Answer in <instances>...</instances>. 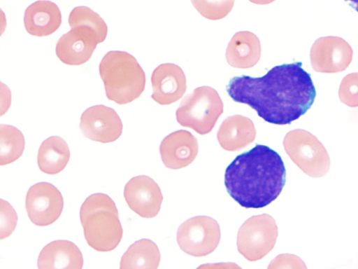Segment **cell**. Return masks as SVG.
<instances>
[{
    "instance_id": "cell-1",
    "label": "cell",
    "mask_w": 358,
    "mask_h": 269,
    "mask_svg": "<svg viewBox=\"0 0 358 269\" xmlns=\"http://www.w3.org/2000/svg\"><path fill=\"white\" fill-rule=\"evenodd\" d=\"M226 88L234 102L248 105L260 118L275 125L299 118L316 97L310 74L301 62L275 66L261 77L234 76Z\"/></svg>"
},
{
    "instance_id": "cell-2",
    "label": "cell",
    "mask_w": 358,
    "mask_h": 269,
    "mask_svg": "<svg viewBox=\"0 0 358 269\" xmlns=\"http://www.w3.org/2000/svg\"><path fill=\"white\" fill-rule=\"evenodd\" d=\"M285 181L286 170L280 156L261 144L237 156L224 174L228 193L245 208L267 206L280 194Z\"/></svg>"
},
{
    "instance_id": "cell-3",
    "label": "cell",
    "mask_w": 358,
    "mask_h": 269,
    "mask_svg": "<svg viewBox=\"0 0 358 269\" xmlns=\"http://www.w3.org/2000/svg\"><path fill=\"white\" fill-rule=\"evenodd\" d=\"M80 220L85 239L94 250L110 251L120 244L123 230L115 203L108 195L87 197L81 205Z\"/></svg>"
},
{
    "instance_id": "cell-4",
    "label": "cell",
    "mask_w": 358,
    "mask_h": 269,
    "mask_svg": "<svg viewBox=\"0 0 358 269\" xmlns=\"http://www.w3.org/2000/svg\"><path fill=\"white\" fill-rule=\"evenodd\" d=\"M99 69L109 100L126 104L143 93L145 74L136 59L129 53L109 51L101 60Z\"/></svg>"
},
{
    "instance_id": "cell-5",
    "label": "cell",
    "mask_w": 358,
    "mask_h": 269,
    "mask_svg": "<svg viewBox=\"0 0 358 269\" xmlns=\"http://www.w3.org/2000/svg\"><path fill=\"white\" fill-rule=\"evenodd\" d=\"M222 113L223 102L217 90L210 86H201L183 98L176 116L182 127L204 135L212 131Z\"/></svg>"
},
{
    "instance_id": "cell-6",
    "label": "cell",
    "mask_w": 358,
    "mask_h": 269,
    "mask_svg": "<svg viewBox=\"0 0 358 269\" xmlns=\"http://www.w3.org/2000/svg\"><path fill=\"white\" fill-rule=\"evenodd\" d=\"M285 152L306 174L318 178L330 168L329 156L323 145L309 133L300 130L288 132L283 140Z\"/></svg>"
},
{
    "instance_id": "cell-7",
    "label": "cell",
    "mask_w": 358,
    "mask_h": 269,
    "mask_svg": "<svg viewBox=\"0 0 358 269\" xmlns=\"http://www.w3.org/2000/svg\"><path fill=\"white\" fill-rule=\"evenodd\" d=\"M277 237L278 227L271 216L267 214L252 216L238 230L237 249L248 261H258L273 249Z\"/></svg>"
},
{
    "instance_id": "cell-8",
    "label": "cell",
    "mask_w": 358,
    "mask_h": 269,
    "mask_svg": "<svg viewBox=\"0 0 358 269\" xmlns=\"http://www.w3.org/2000/svg\"><path fill=\"white\" fill-rule=\"evenodd\" d=\"M221 237L218 223L207 216H197L183 222L177 231V242L182 251L195 257L210 254Z\"/></svg>"
},
{
    "instance_id": "cell-9",
    "label": "cell",
    "mask_w": 358,
    "mask_h": 269,
    "mask_svg": "<svg viewBox=\"0 0 358 269\" xmlns=\"http://www.w3.org/2000/svg\"><path fill=\"white\" fill-rule=\"evenodd\" d=\"M63 206L62 193L50 183H37L27 193L25 208L29 219L36 226L54 223L61 215Z\"/></svg>"
},
{
    "instance_id": "cell-10",
    "label": "cell",
    "mask_w": 358,
    "mask_h": 269,
    "mask_svg": "<svg viewBox=\"0 0 358 269\" xmlns=\"http://www.w3.org/2000/svg\"><path fill=\"white\" fill-rule=\"evenodd\" d=\"M79 127L85 137L101 143L117 140L123 128L122 120L115 111L104 105H95L87 109L81 115Z\"/></svg>"
},
{
    "instance_id": "cell-11",
    "label": "cell",
    "mask_w": 358,
    "mask_h": 269,
    "mask_svg": "<svg viewBox=\"0 0 358 269\" xmlns=\"http://www.w3.org/2000/svg\"><path fill=\"white\" fill-rule=\"evenodd\" d=\"M124 197L129 207L143 218L157 215L163 200L158 184L145 175L131 179L125 185Z\"/></svg>"
},
{
    "instance_id": "cell-12",
    "label": "cell",
    "mask_w": 358,
    "mask_h": 269,
    "mask_svg": "<svg viewBox=\"0 0 358 269\" xmlns=\"http://www.w3.org/2000/svg\"><path fill=\"white\" fill-rule=\"evenodd\" d=\"M152 99L161 105L179 100L187 89L186 76L182 69L173 63L159 65L151 76Z\"/></svg>"
},
{
    "instance_id": "cell-13",
    "label": "cell",
    "mask_w": 358,
    "mask_h": 269,
    "mask_svg": "<svg viewBox=\"0 0 358 269\" xmlns=\"http://www.w3.org/2000/svg\"><path fill=\"white\" fill-rule=\"evenodd\" d=\"M159 152L164 165L178 170L190 165L199 152L197 139L187 130L175 131L162 141Z\"/></svg>"
},
{
    "instance_id": "cell-14",
    "label": "cell",
    "mask_w": 358,
    "mask_h": 269,
    "mask_svg": "<svg viewBox=\"0 0 358 269\" xmlns=\"http://www.w3.org/2000/svg\"><path fill=\"white\" fill-rule=\"evenodd\" d=\"M62 14L58 6L47 0H39L29 6L24 15L26 31L36 36L53 34L60 27Z\"/></svg>"
},
{
    "instance_id": "cell-15",
    "label": "cell",
    "mask_w": 358,
    "mask_h": 269,
    "mask_svg": "<svg viewBox=\"0 0 358 269\" xmlns=\"http://www.w3.org/2000/svg\"><path fill=\"white\" fill-rule=\"evenodd\" d=\"M255 137L256 129L253 122L241 115L226 118L217 133L220 145L228 151H236L247 147Z\"/></svg>"
},
{
    "instance_id": "cell-16",
    "label": "cell",
    "mask_w": 358,
    "mask_h": 269,
    "mask_svg": "<svg viewBox=\"0 0 358 269\" xmlns=\"http://www.w3.org/2000/svg\"><path fill=\"white\" fill-rule=\"evenodd\" d=\"M97 43L87 34L71 29L58 40L55 53L59 60L68 65H80L92 57Z\"/></svg>"
},
{
    "instance_id": "cell-17",
    "label": "cell",
    "mask_w": 358,
    "mask_h": 269,
    "mask_svg": "<svg viewBox=\"0 0 358 269\" xmlns=\"http://www.w3.org/2000/svg\"><path fill=\"white\" fill-rule=\"evenodd\" d=\"M37 263L39 269H81L83 258L80 250L73 242L56 240L43 248Z\"/></svg>"
},
{
    "instance_id": "cell-18",
    "label": "cell",
    "mask_w": 358,
    "mask_h": 269,
    "mask_svg": "<svg viewBox=\"0 0 358 269\" xmlns=\"http://www.w3.org/2000/svg\"><path fill=\"white\" fill-rule=\"evenodd\" d=\"M225 56L227 63L232 67H253L261 57L260 41L250 32H238L229 42Z\"/></svg>"
},
{
    "instance_id": "cell-19",
    "label": "cell",
    "mask_w": 358,
    "mask_h": 269,
    "mask_svg": "<svg viewBox=\"0 0 358 269\" xmlns=\"http://www.w3.org/2000/svg\"><path fill=\"white\" fill-rule=\"evenodd\" d=\"M69 159L68 144L58 136H52L44 140L38 151V167L41 172L48 174H56L62 171Z\"/></svg>"
},
{
    "instance_id": "cell-20",
    "label": "cell",
    "mask_w": 358,
    "mask_h": 269,
    "mask_svg": "<svg viewBox=\"0 0 358 269\" xmlns=\"http://www.w3.org/2000/svg\"><path fill=\"white\" fill-rule=\"evenodd\" d=\"M159 261L157 244L150 240L142 239L133 243L123 254L120 268L157 269Z\"/></svg>"
},
{
    "instance_id": "cell-21",
    "label": "cell",
    "mask_w": 358,
    "mask_h": 269,
    "mask_svg": "<svg viewBox=\"0 0 358 269\" xmlns=\"http://www.w3.org/2000/svg\"><path fill=\"white\" fill-rule=\"evenodd\" d=\"M71 29L80 31L90 36L98 44L105 41L108 27L102 18L87 6L74 8L69 16Z\"/></svg>"
},
{
    "instance_id": "cell-22",
    "label": "cell",
    "mask_w": 358,
    "mask_h": 269,
    "mask_svg": "<svg viewBox=\"0 0 358 269\" xmlns=\"http://www.w3.org/2000/svg\"><path fill=\"white\" fill-rule=\"evenodd\" d=\"M22 133L10 125H0V165L13 163L22 154L24 149Z\"/></svg>"
},
{
    "instance_id": "cell-23",
    "label": "cell",
    "mask_w": 358,
    "mask_h": 269,
    "mask_svg": "<svg viewBox=\"0 0 358 269\" xmlns=\"http://www.w3.org/2000/svg\"><path fill=\"white\" fill-rule=\"evenodd\" d=\"M195 9L205 18L217 20L232 10L235 0H191Z\"/></svg>"
},
{
    "instance_id": "cell-24",
    "label": "cell",
    "mask_w": 358,
    "mask_h": 269,
    "mask_svg": "<svg viewBox=\"0 0 358 269\" xmlns=\"http://www.w3.org/2000/svg\"><path fill=\"white\" fill-rule=\"evenodd\" d=\"M17 222V215L13 207L1 199L0 239L8 237L15 230Z\"/></svg>"
},
{
    "instance_id": "cell-25",
    "label": "cell",
    "mask_w": 358,
    "mask_h": 269,
    "mask_svg": "<svg viewBox=\"0 0 358 269\" xmlns=\"http://www.w3.org/2000/svg\"><path fill=\"white\" fill-rule=\"evenodd\" d=\"M303 262L299 257L290 254H281L275 257L268 268H301Z\"/></svg>"
},
{
    "instance_id": "cell-26",
    "label": "cell",
    "mask_w": 358,
    "mask_h": 269,
    "mask_svg": "<svg viewBox=\"0 0 358 269\" xmlns=\"http://www.w3.org/2000/svg\"><path fill=\"white\" fill-rule=\"evenodd\" d=\"M250 2L258 5H266L273 2L275 0H249Z\"/></svg>"
},
{
    "instance_id": "cell-27",
    "label": "cell",
    "mask_w": 358,
    "mask_h": 269,
    "mask_svg": "<svg viewBox=\"0 0 358 269\" xmlns=\"http://www.w3.org/2000/svg\"><path fill=\"white\" fill-rule=\"evenodd\" d=\"M352 8L358 12V0H345Z\"/></svg>"
}]
</instances>
